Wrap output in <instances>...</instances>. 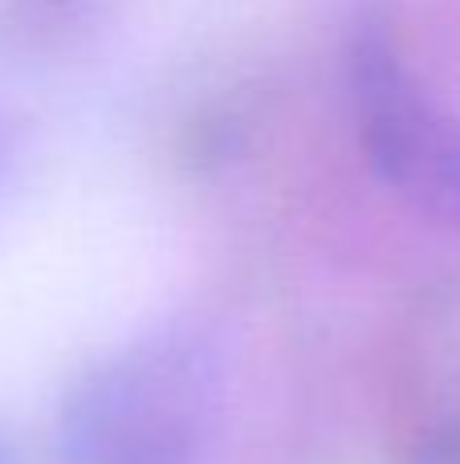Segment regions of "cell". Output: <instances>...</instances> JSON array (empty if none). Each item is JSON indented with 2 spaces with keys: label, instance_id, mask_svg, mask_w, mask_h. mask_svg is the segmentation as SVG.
I'll list each match as a JSON object with an SVG mask.
<instances>
[{
  "label": "cell",
  "instance_id": "obj_4",
  "mask_svg": "<svg viewBox=\"0 0 460 464\" xmlns=\"http://www.w3.org/2000/svg\"><path fill=\"white\" fill-rule=\"evenodd\" d=\"M0 464H13V457H8V449L0 444Z\"/></svg>",
  "mask_w": 460,
  "mask_h": 464
},
{
  "label": "cell",
  "instance_id": "obj_2",
  "mask_svg": "<svg viewBox=\"0 0 460 464\" xmlns=\"http://www.w3.org/2000/svg\"><path fill=\"white\" fill-rule=\"evenodd\" d=\"M350 111L371 168L412 208L460 217V122L416 78L396 37L363 24L347 57Z\"/></svg>",
  "mask_w": 460,
  "mask_h": 464
},
{
  "label": "cell",
  "instance_id": "obj_1",
  "mask_svg": "<svg viewBox=\"0 0 460 464\" xmlns=\"http://www.w3.org/2000/svg\"><path fill=\"white\" fill-rule=\"evenodd\" d=\"M225 416L220 362L200 334L159 330L106 354L57 416L62 464H212Z\"/></svg>",
  "mask_w": 460,
  "mask_h": 464
},
{
  "label": "cell",
  "instance_id": "obj_3",
  "mask_svg": "<svg viewBox=\"0 0 460 464\" xmlns=\"http://www.w3.org/2000/svg\"><path fill=\"white\" fill-rule=\"evenodd\" d=\"M420 460L424 464H460V400L424 428Z\"/></svg>",
  "mask_w": 460,
  "mask_h": 464
}]
</instances>
